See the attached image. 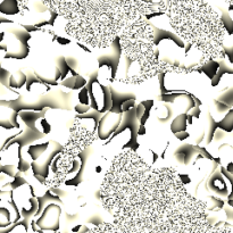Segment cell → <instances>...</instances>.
Returning a JSON list of instances; mask_svg holds the SVG:
<instances>
[{
    "mask_svg": "<svg viewBox=\"0 0 233 233\" xmlns=\"http://www.w3.org/2000/svg\"><path fill=\"white\" fill-rule=\"evenodd\" d=\"M159 8L176 34L200 55L201 68L225 58L226 26L209 2L159 1Z\"/></svg>",
    "mask_w": 233,
    "mask_h": 233,
    "instance_id": "3957f363",
    "label": "cell"
},
{
    "mask_svg": "<svg viewBox=\"0 0 233 233\" xmlns=\"http://www.w3.org/2000/svg\"><path fill=\"white\" fill-rule=\"evenodd\" d=\"M45 6L65 19L66 33L91 49L108 48L121 31L142 13V1L73 0L45 1Z\"/></svg>",
    "mask_w": 233,
    "mask_h": 233,
    "instance_id": "7a4b0ae2",
    "label": "cell"
},
{
    "mask_svg": "<svg viewBox=\"0 0 233 233\" xmlns=\"http://www.w3.org/2000/svg\"><path fill=\"white\" fill-rule=\"evenodd\" d=\"M96 139V123L88 118H76L65 148L51 164V176L47 180L50 187H59L67 180L79 153Z\"/></svg>",
    "mask_w": 233,
    "mask_h": 233,
    "instance_id": "5b68a950",
    "label": "cell"
},
{
    "mask_svg": "<svg viewBox=\"0 0 233 233\" xmlns=\"http://www.w3.org/2000/svg\"><path fill=\"white\" fill-rule=\"evenodd\" d=\"M121 122V114L117 113H108L99 123V135L101 134V138H108L109 134H112L113 131L116 130V126Z\"/></svg>",
    "mask_w": 233,
    "mask_h": 233,
    "instance_id": "8992f818",
    "label": "cell"
},
{
    "mask_svg": "<svg viewBox=\"0 0 233 233\" xmlns=\"http://www.w3.org/2000/svg\"><path fill=\"white\" fill-rule=\"evenodd\" d=\"M59 215H60V208L56 205H51L45 210V214L38 222V224H45L42 225V229H57L58 222H59Z\"/></svg>",
    "mask_w": 233,
    "mask_h": 233,
    "instance_id": "52a82bcc",
    "label": "cell"
},
{
    "mask_svg": "<svg viewBox=\"0 0 233 233\" xmlns=\"http://www.w3.org/2000/svg\"><path fill=\"white\" fill-rule=\"evenodd\" d=\"M118 42L125 63L127 64V73L130 77L125 83L132 84L135 69L138 68V84L163 72L159 56L155 51V33L147 17L139 11L121 31Z\"/></svg>",
    "mask_w": 233,
    "mask_h": 233,
    "instance_id": "277c9868",
    "label": "cell"
},
{
    "mask_svg": "<svg viewBox=\"0 0 233 233\" xmlns=\"http://www.w3.org/2000/svg\"><path fill=\"white\" fill-rule=\"evenodd\" d=\"M119 233H217L207 204L188 192L172 167H155L132 149L113 159L100 188Z\"/></svg>",
    "mask_w": 233,
    "mask_h": 233,
    "instance_id": "6da1fadb",
    "label": "cell"
}]
</instances>
